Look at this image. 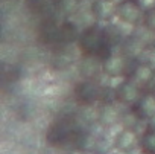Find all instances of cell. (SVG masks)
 Here are the masks:
<instances>
[{"mask_svg":"<svg viewBox=\"0 0 155 154\" xmlns=\"http://www.w3.org/2000/svg\"><path fill=\"white\" fill-rule=\"evenodd\" d=\"M149 32L155 34V8H150L147 11H144V17H143V23H141Z\"/></svg>","mask_w":155,"mask_h":154,"instance_id":"cell-11","label":"cell"},{"mask_svg":"<svg viewBox=\"0 0 155 154\" xmlns=\"http://www.w3.org/2000/svg\"><path fill=\"white\" fill-rule=\"evenodd\" d=\"M146 90L141 89L140 86H137L132 80L123 78V81H120L114 89V98L119 104L132 108L138 102V99L141 98V95Z\"/></svg>","mask_w":155,"mask_h":154,"instance_id":"cell-3","label":"cell"},{"mask_svg":"<svg viewBox=\"0 0 155 154\" xmlns=\"http://www.w3.org/2000/svg\"><path fill=\"white\" fill-rule=\"evenodd\" d=\"M78 96L82 98L85 102H93L96 99H99L101 96V87L96 83L91 81H85L78 87Z\"/></svg>","mask_w":155,"mask_h":154,"instance_id":"cell-10","label":"cell"},{"mask_svg":"<svg viewBox=\"0 0 155 154\" xmlns=\"http://www.w3.org/2000/svg\"><path fill=\"white\" fill-rule=\"evenodd\" d=\"M78 44H79V49L85 56L101 58V61L113 52L110 34L107 32V29H104L97 25L85 28L79 35Z\"/></svg>","mask_w":155,"mask_h":154,"instance_id":"cell-1","label":"cell"},{"mask_svg":"<svg viewBox=\"0 0 155 154\" xmlns=\"http://www.w3.org/2000/svg\"><path fill=\"white\" fill-rule=\"evenodd\" d=\"M135 116L141 122H152L155 121V93L153 92H144L138 102L131 108Z\"/></svg>","mask_w":155,"mask_h":154,"instance_id":"cell-8","label":"cell"},{"mask_svg":"<svg viewBox=\"0 0 155 154\" xmlns=\"http://www.w3.org/2000/svg\"><path fill=\"white\" fill-rule=\"evenodd\" d=\"M137 3L143 8V11H147L150 8H155V0H137Z\"/></svg>","mask_w":155,"mask_h":154,"instance_id":"cell-12","label":"cell"},{"mask_svg":"<svg viewBox=\"0 0 155 154\" xmlns=\"http://www.w3.org/2000/svg\"><path fill=\"white\" fill-rule=\"evenodd\" d=\"M117 5L116 0H91L90 11L97 22L108 23L117 17Z\"/></svg>","mask_w":155,"mask_h":154,"instance_id":"cell-7","label":"cell"},{"mask_svg":"<svg viewBox=\"0 0 155 154\" xmlns=\"http://www.w3.org/2000/svg\"><path fill=\"white\" fill-rule=\"evenodd\" d=\"M144 11L137 3V0H120L117 5V19L120 23L128 26H137L143 23Z\"/></svg>","mask_w":155,"mask_h":154,"instance_id":"cell-4","label":"cell"},{"mask_svg":"<svg viewBox=\"0 0 155 154\" xmlns=\"http://www.w3.org/2000/svg\"><path fill=\"white\" fill-rule=\"evenodd\" d=\"M140 139L141 134H138L135 128L123 127L114 137V148L122 154H132L140 149Z\"/></svg>","mask_w":155,"mask_h":154,"instance_id":"cell-5","label":"cell"},{"mask_svg":"<svg viewBox=\"0 0 155 154\" xmlns=\"http://www.w3.org/2000/svg\"><path fill=\"white\" fill-rule=\"evenodd\" d=\"M128 78L146 90L147 86L155 83V66H152L149 61H135Z\"/></svg>","mask_w":155,"mask_h":154,"instance_id":"cell-6","label":"cell"},{"mask_svg":"<svg viewBox=\"0 0 155 154\" xmlns=\"http://www.w3.org/2000/svg\"><path fill=\"white\" fill-rule=\"evenodd\" d=\"M134 63L129 55L122 53V52H111L108 56H105L101 61L102 72L108 75L110 78H128V75L132 69Z\"/></svg>","mask_w":155,"mask_h":154,"instance_id":"cell-2","label":"cell"},{"mask_svg":"<svg viewBox=\"0 0 155 154\" xmlns=\"http://www.w3.org/2000/svg\"><path fill=\"white\" fill-rule=\"evenodd\" d=\"M140 151L141 154H155V124H149L140 139Z\"/></svg>","mask_w":155,"mask_h":154,"instance_id":"cell-9","label":"cell"}]
</instances>
